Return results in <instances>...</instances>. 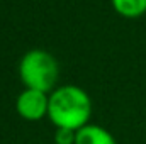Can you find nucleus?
Here are the masks:
<instances>
[{
  "label": "nucleus",
  "mask_w": 146,
  "mask_h": 144,
  "mask_svg": "<svg viewBox=\"0 0 146 144\" xmlns=\"http://www.w3.org/2000/svg\"><path fill=\"white\" fill-rule=\"evenodd\" d=\"M75 144H117L107 129L94 124H87L76 131Z\"/></svg>",
  "instance_id": "4"
},
{
  "label": "nucleus",
  "mask_w": 146,
  "mask_h": 144,
  "mask_svg": "<svg viewBox=\"0 0 146 144\" xmlns=\"http://www.w3.org/2000/svg\"><path fill=\"white\" fill-rule=\"evenodd\" d=\"M110 2L114 10L126 19L141 17L146 12V0H110Z\"/></svg>",
  "instance_id": "5"
},
{
  "label": "nucleus",
  "mask_w": 146,
  "mask_h": 144,
  "mask_svg": "<svg viewBox=\"0 0 146 144\" xmlns=\"http://www.w3.org/2000/svg\"><path fill=\"white\" fill-rule=\"evenodd\" d=\"M76 131L72 129H56L54 132V143L56 144H75Z\"/></svg>",
  "instance_id": "6"
},
{
  "label": "nucleus",
  "mask_w": 146,
  "mask_h": 144,
  "mask_svg": "<svg viewBox=\"0 0 146 144\" xmlns=\"http://www.w3.org/2000/svg\"><path fill=\"white\" fill-rule=\"evenodd\" d=\"M15 108L17 114L31 122L41 120L42 117L48 115L49 110V95L39 90H31L26 88L15 100Z\"/></svg>",
  "instance_id": "3"
},
{
  "label": "nucleus",
  "mask_w": 146,
  "mask_h": 144,
  "mask_svg": "<svg viewBox=\"0 0 146 144\" xmlns=\"http://www.w3.org/2000/svg\"><path fill=\"white\" fill-rule=\"evenodd\" d=\"M90 114L92 102L83 88L76 85H63L51 92L48 117L56 129L78 131L88 124Z\"/></svg>",
  "instance_id": "1"
},
{
  "label": "nucleus",
  "mask_w": 146,
  "mask_h": 144,
  "mask_svg": "<svg viewBox=\"0 0 146 144\" xmlns=\"http://www.w3.org/2000/svg\"><path fill=\"white\" fill-rule=\"evenodd\" d=\"M19 76L26 88L53 92L60 76V66L53 54L42 49L27 51L19 61Z\"/></svg>",
  "instance_id": "2"
}]
</instances>
